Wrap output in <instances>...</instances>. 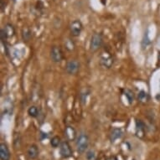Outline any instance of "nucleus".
<instances>
[{"mask_svg":"<svg viewBox=\"0 0 160 160\" xmlns=\"http://www.w3.org/2000/svg\"><path fill=\"white\" fill-rule=\"evenodd\" d=\"M89 145V138L87 134L81 133L76 139V149L79 153L86 152Z\"/></svg>","mask_w":160,"mask_h":160,"instance_id":"f257e3e1","label":"nucleus"},{"mask_svg":"<svg viewBox=\"0 0 160 160\" xmlns=\"http://www.w3.org/2000/svg\"><path fill=\"white\" fill-rule=\"evenodd\" d=\"M103 43L102 34L101 33H95L92 36L91 43H90V50L92 52H95L102 47Z\"/></svg>","mask_w":160,"mask_h":160,"instance_id":"f03ea898","label":"nucleus"},{"mask_svg":"<svg viewBox=\"0 0 160 160\" xmlns=\"http://www.w3.org/2000/svg\"><path fill=\"white\" fill-rule=\"evenodd\" d=\"M100 64L103 68L110 69L113 65L112 56L108 52H103L100 57Z\"/></svg>","mask_w":160,"mask_h":160,"instance_id":"7ed1b4c3","label":"nucleus"},{"mask_svg":"<svg viewBox=\"0 0 160 160\" xmlns=\"http://www.w3.org/2000/svg\"><path fill=\"white\" fill-rule=\"evenodd\" d=\"M50 59L53 62L59 63L63 60V52L59 46H53L50 50Z\"/></svg>","mask_w":160,"mask_h":160,"instance_id":"20e7f679","label":"nucleus"},{"mask_svg":"<svg viewBox=\"0 0 160 160\" xmlns=\"http://www.w3.org/2000/svg\"><path fill=\"white\" fill-rule=\"evenodd\" d=\"M82 29H83V25L80 20L76 19V20L71 22V25H70V30H71L72 36L78 37L82 33Z\"/></svg>","mask_w":160,"mask_h":160,"instance_id":"39448f33","label":"nucleus"},{"mask_svg":"<svg viewBox=\"0 0 160 160\" xmlns=\"http://www.w3.org/2000/svg\"><path fill=\"white\" fill-rule=\"evenodd\" d=\"M80 70V63L76 60H71L67 62L66 71L69 75H76Z\"/></svg>","mask_w":160,"mask_h":160,"instance_id":"423d86ee","label":"nucleus"},{"mask_svg":"<svg viewBox=\"0 0 160 160\" xmlns=\"http://www.w3.org/2000/svg\"><path fill=\"white\" fill-rule=\"evenodd\" d=\"M60 152L64 158H68L72 156V149L67 141L61 142V146H60Z\"/></svg>","mask_w":160,"mask_h":160,"instance_id":"0eeeda50","label":"nucleus"},{"mask_svg":"<svg viewBox=\"0 0 160 160\" xmlns=\"http://www.w3.org/2000/svg\"><path fill=\"white\" fill-rule=\"evenodd\" d=\"M0 158L1 160H10V152L8 145L4 142L0 144Z\"/></svg>","mask_w":160,"mask_h":160,"instance_id":"6e6552de","label":"nucleus"},{"mask_svg":"<svg viewBox=\"0 0 160 160\" xmlns=\"http://www.w3.org/2000/svg\"><path fill=\"white\" fill-rule=\"evenodd\" d=\"M145 132V124L142 120L136 121V134L138 138H142L144 136Z\"/></svg>","mask_w":160,"mask_h":160,"instance_id":"1a4fd4ad","label":"nucleus"},{"mask_svg":"<svg viewBox=\"0 0 160 160\" xmlns=\"http://www.w3.org/2000/svg\"><path fill=\"white\" fill-rule=\"evenodd\" d=\"M122 136V130L119 128H114L110 132V139L112 142H115Z\"/></svg>","mask_w":160,"mask_h":160,"instance_id":"9d476101","label":"nucleus"},{"mask_svg":"<svg viewBox=\"0 0 160 160\" xmlns=\"http://www.w3.org/2000/svg\"><path fill=\"white\" fill-rule=\"evenodd\" d=\"M65 136L66 137V138L69 141H73L76 137V130L74 129V128L71 126L66 127V130H65Z\"/></svg>","mask_w":160,"mask_h":160,"instance_id":"9b49d317","label":"nucleus"},{"mask_svg":"<svg viewBox=\"0 0 160 160\" xmlns=\"http://www.w3.org/2000/svg\"><path fill=\"white\" fill-rule=\"evenodd\" d=\"M137 98H138V101L139 102L142 103V104H145V103H147L149 101V95H148V92L142 90V91H140L138 93Z\"/></svg>","mask_w":160,"mask_h":160,"instance_id":"f8f14e48","label":"nucleus"},{"mask_svg":"<svg viewBox=\"0 0 160 160\" xmlns=\"http://www.w3.org/2000/svg\"><path fill=\"white\" fill-rule=\"evenodd\" d=\"M28 156L31 159H35L39 156V148L36 145H31L28 149Z\"/></svg>","mask_w":160,"mask_h":160,"instance_id":"ddd939ff","label":"nucleus"},{"mask_svg":"<svg viewBox=\"0 0 160 160\" xmlns=\"http://www.w3.org/2000/svg\"><path fill=\"white\" fill-rule=\"evenodd\" d=\"M3 30H4V32H5L6 35H7V37L8 38H11V37H13V35H14V34H15V30H14V28H13V26L12 25V24H7L4 26V28H3Z\"/></svg>","mask_w":160,"mask_h":160,"instance_id":"4468645a","label":"nucleus"},{"mask_svg":"<svg viewBox=\"0 0 160 160\" xmlns=\"http://www.w3.org/2000/svg\"><path fill=\"white\" fill-rule=\"evenodd\" d=\"M32 37V32L29 28H24L22 30V38L24 39V41H29L30 40Z\"/></svg>","mask_w":160,"mask_h":160,"instance_id":"2eb2a0df","label":"nucleus"},{"mask_svg":"<svg viewBox=\"0 0 160 160\" xmlns=\"http://www.w3.org/2000/svg\"><path fill=\"white\" fill-rule=\"evenodd\" d=\"M28 114L31 118H37L39 115V111L37 107H35V106H31L28 109Z\"/></svg>","mask_w":160,"mask_h":160,"instance_id":"dca6fc26","label":"nucleus"},{"mask_svg":"<svg viewBox=\"0 0 160 160\" xmlns=\"http://www.w3.org/2000/svg\"><path fill=\"white\" fill-rule=\"evenodd\" d=\"M124 95H125V97H127V99L128 101V102L130 104L133 102L134 101V93L133 92H132L131 90L129 89H126L124 91Z\"/></svg>","mask_w":160,"mask_h":160,"instance_id":"f3484780","label":"nucleus"},{"mask_svg":"<svg viewBox=\"0 0 160 160\" xmlns=\"http://www.w3.org/2000/svg\"><path fill=\"white\" fill-rule=\"evenodd\" d=\"M50 144L53 148H58L60 147L61 144V138L58 136L53 137L51 140H50Z\"/></svg>","mask_w":160,"mask_h":160,"instance_id":"a211bd4d","label":"nucleus"},{"mask_svg":"<svg viewBox=\"0 0 160 160\" xmlns=\"http://www.w3.org/2000/svg\"><path fill=\"white\" fill-rule=\"evenodd\" d=\"M89 93L90 91L87 89L84 90V91H82V92H81V94H80V98H81V102H82V103L83 105H85L86 102H87V97H88Z\"/></svg>","mask_w":160,"mask_h":160,"instance_id":"6ab92c4d","label":"nucleus"},{"mask_svg":"<svg viewBox=\"0 0 160 160\" xmlns=\"http://www.w3.org/2000/svg\"><path fill=\"white\" fill-rule=\"evenodd\" d=\"M150 44V40L149 39H148V34H145L144 35V38L142 39V49L144 50V49H146V48Z\"/></svg>","mask_w":160,"mask_h":160,"instance_id":"aec40b11","label":"nucleus"},{"mask_svg":"<svg viewBox=\"0 0 160 160\" xmlns=\"http://www.w3.org/2000/svg\"><path fill=\"white\" fill-rule=\"evenodd\" d=\"M66 47L69 50H73L75 49V44L73 43V41H71V39H67L66 41Z\"/></svg>","mask_w":160,"mask_h":160,"instance_id":"412c9836","label":"nucleus"},{"mask_svg":"<svg viewBox=\"0 0 160 160\" xmlns=\"http://www.w3.org/2000/svg\"><path fill=\"white\" fill-rule=\"evenodd\" d=\"M96 157V154H95L94 151H92V150H90L88 152H87V158L88 160H93Z\"/></svg>","mask_w":160,"mask_h":160,"instance_id":"4be33fe9","label":"nucleus"},{"mask_svg":"<svg viewBox=\"0 0 160 160\" xmlns=\"http://www.w3.org/2000/svg\"><path fill=\"white\" fill-rule=\"evenodd\" d=\"M5 6H6V4L5 3H3V0H1V11H2V12H3V8H5Z\"/></svg>","mask_w":160,"mask_h":160,"instance_id":"5701e85b","label":"nucleus"},{"mask_svg":"<svg viewBox=\"0 0 160 160\" xmlns=\"http://www.w3.org/2000/svg\"><path fill=\"white\" fill-rule=\"evenodd\" d=\"M107 160H118V158H117L116 157H110L109 158H108V159H107Z\"/></svg>","mask_w":160,"mask_h":160,"instance_id":"b1692460","label":"nucleus"},{"mask_svg":"<svg viewBox=\"0 0 160 160\" xmlns=\"http://www.w3.org/2000/svg\"><path fill=\"white\" fill-rule=\"evenodd\" d=\"M158 58H159V60H160V54H159V56H158Z\"/></svg>","mask_w":160,"mask_h":160,"instance_id":"393cba45","label":"nucleus"},{"mask_svg":"<svg viewBox=\"0 0 160 160\" xmlns=\"http://www.w3.org/2000/svg\"><path fill=\"white\" fill-rule=\"evenodd\" d=\"M13 2H15V1H16V0H13Z\"/></svg>","mask_w":160,"mask_h":160,"instance_id":"a878e982","label":"nucleus"}]
</instances>
